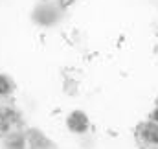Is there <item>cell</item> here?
<instances>
[{
    "mask_svg": "<svg viewBox=\"0 0 158 149\" xmlns=\"http://www.w3.org/2000/svg\"><path fill=\"white\" fill-rule=\"evenodd\" d=\"M24 133V120L20 112L11 107H0V138H9Z\"/></svg>",
    "mask_w": 158,
    "mask_h": 149,
    "instance_id": "obj_1",
    "label": "cell"
},
{
    "mask_svg": "<svg viewBox=\"0 0 158 149\" xmlns=\"http://www.w3.org/2000/svg\"><path fill=\"white\" fill-rule=\"evenodd\" d=\"M134 138L140 149H158V123L153 120L138 123Z\"/></svg>",
    "mask_w": 158,
    "mask_h": 149,
    "instance_id": "obj_2",
    "label": "cell"
},
{
    "mask_svg": "<svg viewBox=\"0 0 158 149\" xmlns=\"http://www.w3.org/2000/svg\"><path fill=\"white\" fill-rule=\"evenodd\" d=\"M22 149H55V146L37 129H30L24 133V146Z\"/></svg>",
    "mask_w": 158,
    "mask_h": 149,
    "instance_id": "obj_3",
    "label": "cell"
},
{
    "mask_svg": "<svg viewBox=\"0 0 158 149\" xmlns=\"http://www.w3.org/2000/svg\"><path fill=\"white\" fill-rule=\"evenodd\" d=\"M66 125H68V129H70L72 133L81 134V133H85V131L88 129V116L83 111L70 112L68 118H66Z\"/></svg>",
    "mask_w": 158,
    "mask_h": 149,
    "instance_id": "obj_4",
    "label": "cell"
},
{
    "mask_svg": "<svg viewBox=\"0 0 158 149\" xmlns=\"http://www.w3.org/2000/svg\"><path fill=\"white\" fill-rule=\"evenodd\" d=\"M13 88H15V85H13L11 77H7L6 74H0V96H7V94H11Z\"/></svg>",
    "mask_w": 158,
    "mask_h": 149,
    "instance_id": "obj_5",
    "label": "cell"
},
{
    "mask_svg": "<svg viewBox=\"0 0 158 149\" xmlns=\"http://www.w3.org/2000/svg\"><path fill=\"white\" fill-rule=\"evenodd\" d=\"M151 120L158 123V107H156V111H153V114H151Z\"/></svg>",
    "mask_w": 158,
    "mask_h": 149,
    "instance_id": "obj_6",
    "label": "cell"
},
{
    "mask_svg": "<svg viewBox=\"0 0 158 149\" xmlns=\"http://www.w3.org/2000/svg\"><path fill=\"white\" fill-rule=\"evenodd\" d=\"M156 107H158V98H156Z\"/></svg>",
    "mask_w": 158,
    "mask_h": 149,
    "instance_id": "obj_7",
    "label": "cell"
},
{
    "mask_svg": "<svg viewBox=\"0 0 158 149\" xmlns=\"http://www.w3.org/2000/svg\"><path fill=\"white\" fill-rule=\"evenodd\" d=\"M68 2H74V0H68Z\"/></svg>",
    "mask_w": 158,
    "mask_h": 149,
    "instance_id": "obj_8",
    "label": "cell"
}]
</instances>
